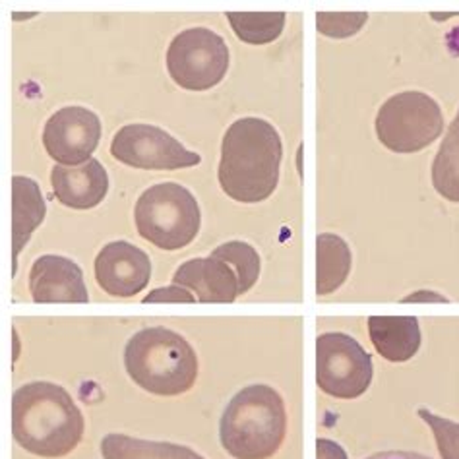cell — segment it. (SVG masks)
<instances>
[{"mask_svg": "<svg viewBox=\"0 0 459 459\" xmlns=\"http://www.w3.org/2000/svg\"><path fill=\"white\" fill-rule=\"evenodd\" d=\"M227 20L240 41L265 45L280 38L287 16L283 12H229Z\"/></svg>", "mask_w": 459, "mask_h": 459, "instance_id": "obj_20", "label": "cell"}, {"mask_svg": "<svg viewBox=\"0 0 459 459\" xmlns=\"http://www.w3.org/2000/svg\"><path fill=\"white\" fill-rule=\"evenodd\" d=\"M86 420L72 395L53 382H30L12 397V437L26 452L58 459L78 448Z\"/></svg>", "mask_w": 459, "mask_h": 459, "instance_id": "obj_2", "label": "cell"}, {"mask_svg": "<svg viewBox=\"0 0 459 459\" xmlns=\"http://www.w3.org/2000/svg\"><path fill=\"white\" fill-rule=\"evenodd\" d=\"M213 258H220L233 268L238 277V295L248 293L256 285L260 277V256L258 252L243 240H231L217 247L212 252Z\"/></svg>", "mask_w": 459, "mask_h": 459, "instance_id": "obj_21", "label": "cell"}, {"mask_svg": "<svg viewBox=\"0 0 459 459\" xmlns=\"http://www.w3.org/2000/svg\"><path fill=\"white\" fill-rule=\"evenodd\" d=\"M45 220V202L35 180L16 175L12 178V272L18 270V256Z\"/></svg>", "mask_w": 459, "mask_h": 459, "instance_id": "obj_15", "label": "cell"}, {"mask_svg": "<svg viewBox=\"0 0 459 459\" xmlns=\"http://www.w3.org/2000/svg\"><path fill=\"white\" fill-rule=\"evenodd\" d=\"M367 459H430V457L415 454V452H380Z\"/></svg>", "mask_w": 459, "mask_h": 459, "instance_id": "obj_26", "label": "cell"}, {"mask_svg": "<svg viewBox=\"0 0 459 459\" xmlns=\"http://www.w3.org/2000/svg\"><path fill=\"white\" fill-rule=\"evenodd\" d=\"M316 459H347V454L340 444H335L328 438H318L316 440Z\"/></svg>", "mask_w": 459, "mask_h": 459, "instance_id": "obj_25", "label": "cell"}, {"mask_svg": "<svg viewBox=\"0 0 459 459\" xmlns=\"http://www.w3.org/2000/svg\"><path fill=\"white\" fill-rule=\"evenodd\" d=\"M281 136L268 120L247 117L227 128L217 169L221 190L243 204L268 200L280 183Z\"/></svg>", "mask_w": 459, "mask_h": 459, "instance_id": "obj_1", "label": "cell"}, {"mask_svg": "<svg viewBox=\"0 0 459 459\" xmlns=\"http://www.w3.org/2000/svg\"><path fill=\"white\" fill-rule=\"evenodd\" d=\"M367 20V12H320L316 16V28L328 38L345 39L360 31Z\"/></svg>", "mask_w": 459, "mask_h": 459, "instance_id": "obj_22", "label": "cell"}, {"mask_svg": "<svg viewBox=\"0 0 459 459\" xmlns=\"http://www.w3.org/2000/svg\"><path fill=\"white\" fill-rule=\"evenodd\" d=\"M351 272V250L337 235L322 233L316 238V295L324 297L340 289Z\"/></svg>", "mask_w": 459, "mask_h": 459, "instance_id": "obj_17", "label": "cell"}, {"mask_svg": "<svg viewBox=\"0 0 459 459\" xmlns=\"http://www.w3.org/2000/svg\"><path fill=\"white\" fill-rule=\"evenodd\" d=\"M405 303H420V300H446L442 295H437V293H429V291H420V293H415V295H409L403 299Z\"/></svg>", "mask_w": 459, "mask_h": 459, "instance_id": "obj_27", "label": "cell"}, {"mask_svg": "<svg viewBox=\"0 0 459 459\" xmlns=\"http://www.w3.org/2000/svg\"><path fill=\"white\" fill-rule=\"evenodd\" d=\"M125 367L142 390L163 397L186 394L198 378L195 349L165 325H152L130 337L125 347Z\"/></svg>", "mask_w": 459, "mask_h": 459, "instance_id": "obj_4", "label": "cell"}, {"mask_svg": "<svg viewBox=\"0 0 459 459\" xmlns=\"http://www.w3.org/2000/svg\"><path fill=\"white\" fill-rule=\"evenodd\" d=\"M444 132L440 105L422 91L392 95L377 115V136L394 153H417Z\"/></svg>", "mask_w": 459, "mask_h": 459, "instance_id": "obj_6", "label": "cell"}, {"mask_svg": "<svg viewBox=\"0 0 459 459\" xmlns=\"http://www.w3.org/2000/svg\"><path fill=\"white\" fill-rule=\"evenodd\" d=\"M101 454L103 459H204L186 446L142 440L126 434H107L101 440Z\"/></svg>", "mask_w": 459, "mask_h": 459, "instance_id": "obj_18", "label": "cell"}, {"mask_svg": "<svg viewBox=\"0 0 459 459\" xmlns=\"http://www.w3.org/2000/svg\"><path fill=\"white\" fill-rule=\"evenodd\" d=\"M95 280L107 295L128 299L142 293L152 280V262L142 248L115 240L95 258Z\"/></svg>", "mask_w": 459, "mask_h": 459, "instance_id": "obj_11", "label": "cell"}, {"mask_svg": "<svg viewBox=\"0 0 459 459\" xmlns=\"http://www.w3.org/2000/svg\"><path fill=\"white\" fill-rule=\"evenodd\" d=\"M167 70L183 90L208 91L229 70L227 43L208 28L180 31L167 49Z\"/></svg>", "mask_w": 459, "mask_h": 459, "instance_id": "obj_7", "label": "cell"}, {"mask_svg": "<svg viewBox=\"0 0 459 459\" xmlns=\"http://www.w3.org/2000/svg\"><path fill=\"white\" fill-rule=\"evenodd\" d=\"M30 291L35 303H88L90 293L76 262L47 255L33 262Z\"/></svg>", "mask_w": 459, "mask_h": 459, "instance_id": "obj_12", "label": "cell"}, {"mask_svg": "<svg viewBox=\"0 0 459 459\" xmlns=\"http://www.w3.org/2000/svg\"><path fill=\"white\" fill-rule=\"evenodd\" d=\"M432 185L442 198L459 202V111L434 157Z\"/></svg>", "mask_w": 459, "mask_h": 459, "instance_id": "obj_19", "label": "cell"}, {"mask_svg": "<svg viewBox=\"0 0 459 459\" xmlns=\"http://www.w3.org/2000/svg\"><path fill=\"white\" fill-rule=\"evenodd\" d=\"M115 160L134 169L148 171H177L200 165L202 157L186 150L169 132L153 125H126L120 128L113 142Z\"/></svg>", "mask_w": 459, "mask_h": 459, "instance_id": "obj_9", "label": "cell"}, {"mask_svg": "<svg viewBox=\"0 0 459 459\" xmlns=\"http://www.w3.org/2000/svg\"><path fill=\"white\" fill-rule=\"evenodd\" d=\"M51 186L56 200L72 210H91L100 205L108 192V175L98 160L78 167L55 165Z\"/></svg>", "mask_w": 459, "mask_h": 459, "instance_id": "obj_14", "label": "cell"}, {"mask_svg": "<svg viewBox=\"0 0 459 459\" xmlns=\"http://www.w3.org/2000/svg\"><path fill=\"white\" fill-rule=\"evenodd\" d=\"M140 237L161 250L188 247L200 231V208L192 192L177 183L143 190L134 208Z\"/></svg>", "mask_w": 459, "mask_h": 459, "instance_id": "obj_5", "label": "cell"}, {"mask_svg": "<svg viewBox=\"0 0 459 459\" xmlns=\"http://www.w3.org/2000/svg\"><path fill=\"white\" fill-rule=\"evenodd\" d=\"M173 283L188 289L200 303H235L238 277L229 264L220 258H195L177 268Z\"/></svg>", "mask_w": 459, "mask_h": 459, "instance_id": "obj_13", "label": "cell"}, {"mask_svg": "<svg viewBox=\"0 0 459 459\" xmlns=\"http://www.w3.org/2000/svg\"><path fill=\"white\" fill-rule=\"evenodd\" d=\"M287 434V411L280 392L255 384L233 395L220 420L223 450L235 459H270Z\"/></svg>", "mask_w": 459, "mask_h": 459, "instance_id": "obj_3", "label": "cell"}, {"mask_svg": "<svg viewBox=\"0 0 459 459\" xmlns=\"http://www.w3.org/2000/svg\"><path fill=\"white\" fill-rule=\"evenodd\" d=\"M368 333L374 349L390 362L413 359L420 347V328L415 316H370Z\"/></svg>", "mask_w": 459, "mask_h": 459, "instance_id": "obj_16", "label": "cell"}, {"mask_svg": "<svg viewBox=\"0 0 459 459\" xmlns=\"http://www.w3.org/2000/svg\"><path fill=\"white\" fill-rule=\"evenodd\" d=\"M372 359L351 335L332 332L316 340V384L335 400H355L372 382Z\"/></svg>", "mask_w": 459, "mask_h": 459, "instance_id": "obj_8", "label": "cell"}, {"mask_svg": "<svg viewBox=\"0 0 459 459\" xmlns=\"http://www.w3.org/2000/svg\"><path fill=\"white\" fill-rule=\"evenodd\" d=\"M419 417L432 429L442 459H459V422L434 415L425 407L419 409Z\"/></svg>", "mask_w": 459, "mask_h": 459, "instance_id": "obj_23", "label": "cell"}, {"mask_svg": "<svg viewBox=\"0 0 459 459\" xmlns=\"http://www.w3.org/2000/svg\"><path fill=\"white\" fill-rule=\"evenodd\" d=\"M195 300L196 297L188 289L175 283L171 287L155 289V291L143 297V303H195Z\"/></svg>", "mask_w": 459, "mask_h": 459, "instance_id": "obj_24", "label": "cell"}, {"mask_svg": "<svg viewBox=\"0 0 459 459\" xmlns=\"http://www.w3.org/2000/svg\"><path fill=\"white\" fill-rule=\"evenodd\" d=\"M101 140V120L86 107H65L47 120L43 146L58 165L78 167L93 160Z\"/></svg>", "mask_w": 459, "mask_h": 459, "instance_id": "obj_10", "label": "cell"}]
</instances>
